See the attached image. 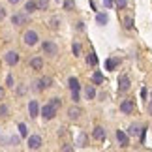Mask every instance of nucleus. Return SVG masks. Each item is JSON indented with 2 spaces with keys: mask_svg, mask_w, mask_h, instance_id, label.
Returning a JSON list of instances; mask_svg holds the SVG:
<instances>
[{
  "mask_svg": "<svg viewBox=\"0 0 152 152\" xmlns=\"http://www.w3.org/2000/svg\"><path fill=\"white\" fill-rule=\"evenodd\" d=\"M42 115H43V118H47V120L55 118V115H56V107H55L53 103L43 105V107H42Z\"/></svg>",
  "mask_w": 152,
  "mask_h": 152,
  "instance_id": "obj_1",
  "label": "nucleus"
},
{
  "mask_svg": "<svg viewBox=\"0 0 152 152\" xmlns=\"http://www.w3.org/2000/svg\"><path fill=\"white\" fill-rule=\"evenodd\" d=\"M51 85H53V79H51V77H43V79H39V81H36V83H34V90L42 92V90H45V88H49Z\"/></svg>",
  "mask_w": 152,
  "mask_h": 152,
  "instance_id": "obj_2",
  "label": "nucleus"
},
{
  "mask_svg": "<svg viewBox=\"0 0 152 152\" xmlns=\"http://www.w3.org/2000/svg\"><path fill=\"white\" fill-rule=\"evenodd\" d=\"M23 39H25V43L26 45H30V47H32V45H36L38 43V34L36 32H34V30H28V32H25V38H23Z\"/></svg>",
  "mask_w": 152,
  "mask_h": 152,
  "instance_id": "obj_3",
  "label": "nucleus"
},
{
  "mask_svg": "<svg viewBox=\"0 0 152 152\" xmlns=\"http://www.w3.org/2000/svg\"><path fill=\"white\" fill-rule=\"evenodd\" d=\"M42 147V137L39 135H30L28 137V148L30 150H38Z\"/></svg>",
  "mask_w": 152,
  "mask_h": 152,
  "instance_id": "obj_4",
  "label": "nucleus"
},
{
  "mask_svg": "<svg viewBox=\"0 0 152 152\" xmlns=\"http://www.w3.org/2000/svg\"><path fill=\"white\" fill-rule=\"evenodd\" d=\"M4 60H6V64H10V66H15V64L19 62V55H17L15 51H10V53H6Z\"/></svg>",
  "mask_w": 152,
  "mask_h": 152,
  "instance_id": "obj_5",
  "label": "nucleus"
},
{
  "mask_svg": "<svg viewBox=\"0 0 152 152\" xmlns=\"http://www.w3.org/2000/svg\"><path fill=\"white\" fill-rule=\"evenodd\" d=\"M42 47H43V51L47 53V55H51V56H55L56 53H58V47H56V45L53 43V42H43Z\"/></svg>",
  "mask_w": 152,
  "mask_h": 152,
  "instance_id": "obj_6",
  "label": "nucleus"
},
{
  "mask_svg": "<svg viewBox=\"0 0 152 152\" xmlns=\"http://www.w3.org/2000/svg\"><path fill=\"white\" fill-rule=\"evenodd\" d=\"M28 113H30L32 118H36V116L39 115V105L36 100H30V103H28Z\"/></svg>",
  "mask_w": 152,
  "mask_h": 152,
  "instance_id": "obj_7",
  "label": "nucleus"
},
{
  "mask_svg": "<svg viewBox=\"0 0 152 152\" xmlns=\"http://www.w3.org/2000/svg\"><path fill=\"white\" fill-rule=\"evenodd\" d=\"M11 23H13L15 26H21V25H26V15L25 13H15L11 17Z\"/></svg>",
  "mask_w": 152,
  "mask_h": 152,
  "instance_id": "obj_8",
  "label": "nucleus"
},
{
  "mask_svg": "<svg viewBox=\"0 0 152 152\" xmlns=\"http://www.w3.org/2000/svg\"><path fill=\"white\" fill-rule=\"evenodd\" d=\"M130 77L128 75H120V79H118V88L122 90V92H126L128 88H130Z\"/></svg>",
  "mask_w": 152,
  "mask_h": 152,
  "instance_id": "obj_9",
  "label": "nucleus"
},
{
  "mask_svg": "<svg viewBox=\"0 0 152 152\" xmlns=\"http://www.w3.org/2000/svg\"><path fill=\"white\" fill-rule=\"evenodd\" d=\"M120 111H122L124 115H130L132 111H133V103H132V100H124V102H122V103H120Z\"/></svg>",
  "mask_w": 152,
  "mask_h": 152,
  "instance_id": "obj_10",
  "label": "nucleus"
},
{
  "mask_svg": "<svg viewBox=\"0 0 152 152\" xmlns=\"http://www.w3.org/2000/svg\"><path fill=\"white\" fill-rule=\"evenodd\" d=\"M116 139H118V143H120V147H128L130 145V139H128V135L122 130H118L116 132Z\"/></svg>",
  "mask_w": 152,
  "mask_h": 152,
  "instance_id": "obj_11",
  "label": "nucleus"
},
{
  "mask_svg": "<svg viewBox=\"0 0 152 152\" xmlns=\"http://www.w3.org/2000/svg\"><path fill=\"white\" fill-rule=\"evenodd\" d=\"M81 113H83V111H81L79 107H69V109H68V116H69L72 120H77L79 116H81Z\"/></svg>",
  "mask_w": 152,
  "mask_h": 152,
  "instance_id": "obj_12",
  "label": "nucleus"
},
{
  "mask_svg": "<svg viewBox=\"0 0 152 152\" xmlns=\"http://www.w3.org/2000/svg\"><path fill=\"white\" fill-rule=\"evenodd\" d=\"M36 10H38V4H36V0H28V2L25 4V11H26V13H34Z\"/></svg>",
  "mask_w": 152,
  "mask_h": 152,
  "instance_id": "obj_13",
  "label": "nucleus"
},
{
  "mask_svg": "<svg viewBox=\"0 0 152 152\" xmlns=\"http://www.w3.org/2000/svg\"><path fill=\"white\" fill-rule=\"evenodd\" d=\"M92 135H94V139H98V141H103V139H105V132H103V128H102V126L94 128V133H92Z\"/></svg>",
  "mask_w": 152,
  "mask_h": 152,
  "instance_id": "obj_14",
  "label": "nucleus"
},
{
  "mask_svg": "<svg viewBox=\"0 0 152 152\" xmlns=\"http://www.w3.org/2000/svg\"><path fill=\"white\" fill-rule=\"evenodd\" d=\"M118 64H120V60H118V58H107V62H105V68L113 72V69H115L116 66H118Z\"/></svg>",
  "mask_w": 152,
  "mask_h": 152,
  "instance_id": "obj_15",
  "label": "nucleus"
},
{
  "mask_svg": "<svg viewBox=\"0 0 152 152\" xmlns=\"http://www.w3.org/2000/svg\"><path fill=\"white\" fill-rule=\"evenodd\" d=\"M30 66H32V69H42L43 68V60L39 56H36V58H32V60H30Z\"/></svg>",
  "mask_w": 152,
  "mask_h": 152,
  "instance_id": "obj_16",
  "label": "nucleus"
},
{
  "mask_svg": "<svg viewBox=\"0 0 152 152\" xmlns=\"http://www.w3.org/2000/svg\"><path fill=\"white\" fill-rule=\"evenodd\" d=\"M68 86H69V90H72V92H75V90H79V88H81V86H79V81L75 79V77H69Z\"/></svg>",
  "mask_w": 152,
  "mask_h": 152,
  "instance_id": "obj_17",
  "label": "nucleus"
},
{
  "mask_svg": "<svg viewBox=\"0 0 152 152\" xmlns=\"http://www.w3.org/2000/svg\"><path fill=\"white\" fill-rule=\"evenodd\" d=\"M96 23H98V25H107V23H109L107 13H98L96 15Z\"/></svg>",
  "mask_w": 152,
  "mask_h": 152,
  "instance_id": "obj_18",
  "label": "nucleus"
},
{
  "mask_svg": "<svg viewBox=\"0 0 152 152\" xmlns=\"http://www.w3.org/2000/svg\"><path fill=\"white\" fill-rule=\"evenodd\" d=\"M85 96H86V100H94V98H96L94 86H86V88H85Z\"/></svg>",
  "mask_w": 152,
  "mask_h": 152,
  "instance_id": "obj_19",
  "label": "nucleus"
},
{
  "mask_svg": "<svg viewBox=\"0 0 152 152\" xmlns=\"http://www.w3.org/2000/svg\"><path fill=\"white\" fill-rule=\"evenodd\" d=\"M86 64H88V66H96V64H98L96 53H90V55H86Z\"/></svg>",
  "mask_w": 152,
  "mask_h": 152,
  "instance_id": "obj_20",
  "label": "nucleus"
},
{
  "mask_svg": "<svg viewBox=\"0 0 152 152\" xmlns=\"http://www.w3.org/2000/svg\"><path fill=\"white\" fill-rule=\"evenodd\" d=\"M141 132H143V128L137 126V124H133L130 130H128V133H130V135H141Z\"/></svg>",
  "mask_w": 152,
  "mask_h": 152,
  "instance_id": "obj_21",
  "label": "nucleus"
},
{
  "mask_svg": "<svg viewBox=\"0 0 152 152\" xmlns=\"http://www.w3.org/2000/svg\"><path fill=\"white\" fill-rule=\"evenodd\" d=\"M92 81H94V85H100V83H103V75L100 72H94L92 73Z\"/></svg>",
  "mask_w": 152,
  "mask_h": 152,
  "instance_id": "obj_22",
  "label": "nucleus"
},
{
  "mask_svg": "<svg viewBox=\"0 0 152 152\" xmlns=\"http://www.w3.org/2000/svg\"><path fill=\"white\" fill-rule=\"evenodd\" d=\"M36 4H38V10H42V11L49 8V0H36Z\"/></svg>",
  "mask_w": 152,
  "mask_h": 152,
  "instance_id": "obj_23",
  "label": "nucleus"
},
{
  "mask_svg": "<svg viewBox=\"0 0 152 152\" xmlns=\"http://www.w3.org/2000/svg\"><path fill=\"white\" fill-rule=\"evenodd\" d=\"M64 10H68V11L75 10V2L73 0H64Z\"/></svg>",
  "mask_w": 152,
  "mask_h": 152,
  "instance_id": "obj_24",
  "label": "nucleus"
},
{
  "mask_svg": "<svg viewBox=\"0 0 152 152\" xmlns=\"http://www.w3.org/2000/svg\"><path fill=\"white\" fill-rule=\"evenodd\" d=\"M126 4H128V0H115L116 10H124V8H126Z\"/></svg>",
  "mask_w": 152,
  "mask_h": 152,
  "instance_id": "obj_25",
  "label": "nucleus"
},
{
  "mask_svg": "<svg viewBox=\"0 0 152 152\" xmlns=\"http://www.w3.org/2000/svg\"><path fill=\"white\" fill-rule=\"evenodd\" d=\"M19 133H21L23 137L28 135V128H26V124H19Z\"/></svg>",
  "mask_w": 152,
  "mask_h": 152,
  "instance_id": "obj_26",
  "label": "nucleus"
},
{
  "mask_svg": "<svg viewBox=\"0 0 152 152\" xmlns=\"http://www.w3.org/2000/svg\"><path fill=\"white\" fill-rule=\"evenodd\" d=\"M77 143H79V147H85V145H86V135H85V133H81V135L77 137Z\"/></svg>",
  "mask_w": 152,
  "mask_h": 152,
  "instance_id": "obj_27",
  "label": "nucleus"
},
{
  "mask_svg": "<svg viewBox=\"0 0 152 152\" xmlns=\"http://www.w3.org/2000/svg\"><path fill=\"white\" fill-rule=\"evenodd\" d=\"M73 55H75V56L81 55V45H79V43H73Z\"/></svg>",
  "mask_w": 152,
  "mask_h": 152,
  "instance_id": "obj_28",
  "label": "nucleus"
},
{
  "mask_svg": "<svg viewBox=\"0 0 152 152\" xmlns=\"http://www.w3.org/2000/svg\"><path fill=\"white\" fill-rule=\"evenodd\" d=\"M58 23H60L58 17H53V19H51V28H58Z\"/></svg>",
  "mask_w": 152,
  "mask_h": 152,
  "instance_id": "obj_29",
  "label": "nucleus"
},
{
  "mask_svg": "<svg viewBox=\"0 0 152 152\" xmlns=\"http://www.w3.org/2000/svg\"><path fill=\"white\" fill-rule=\"evenodd\" d=\"M8 115V105H0V116Z\"/></svg>",
  "mask_w": 152,
  "mask_h": 152,
  "instance_id": "obj_30",
  "label": "nucleus"
},
{
  "mask_svg": "<svg viewBox=\"0 0 152 152\" xmlns=\"http://www.w3.org/2000/svg\"><path fill=\"white\" fill-rule=\"evenodd\" d=\"M49 103H53V105H55V107L58 109V107H60V98H53V100H51Z\"/></svg>",
  "mask_w": 152,
  "mask_h": 152,
  "instance_id": "obj_31",
  "label": "nucleus"
},
{
  "mask_svg": "<svg viewBox=\"0 0 152 152\" xmlns=\"http://www.w3.org/2000/svg\"><path fill=\"white\" fill-rule=\"evenodd\" d=\"M72 100H73L75 103L79 102V90H75V92H72Z\"/></svg>",
  "mask_w": 152,
  "mask_h": 152,
  "instance_id": "obj_32",
  "label": "nucleus"
},
{
  "mask_svg": "<svg viewBox=\"0 0 152 152\" xmlns=\"http://www.w3.org/2000/svg\"><path fill=\"white\" fill-rule=\"evenodd\" d=\"M113 4H115V0H103V6H105V8H113Z\"/></svg>",
  "mask_w": 152,
  "mask_h": 152,
  "instance_id": "obj_33",
  "label": "nucleus"
},
{
  "mask_svg": "<svg viewBox=\"0 0 152 152\" xmlns=\"http://www.w3.org/2000/svg\"><path fill=\"white\" fill-rule=\"evenodd\" d=\"M25 92H26V86H19V88H17V94H19V96H23V94H25Z\"/></svg>",
  "mask_w": 152,
  "mask_h": 152,
  "instance_id": "obj_34",
  "label": "nucleus"
},
{
  "mask_svg": "<svg viewBox=\"0 0 152 152\" xmlns=\"http://www.w3.org/2000/svg\"><path fill=\"white\" fill-rule=\"evenodd\" d=\"M6 85H8V86H13V77H11V75L6 77Z\"/></svg>",
  "mask_w": 152,
  "mask_h": 152,
  "instance_id": "obj_35",
  "label": "nucleus"
},
{
  "mask_svg": "<svg viewBox=\"0 0 152 152\" xmlns=\"http://www.w3.org/2000/svg\"><path fill=\"white\" fill-rule=\"evenodd\" d=\"M2 17H6V10H4V8H0V19H2Z\"/></svg>",
  "mask_w": 152,
  "mask_h": 152,
  "instance_id": "obj_36",
  "label": "nucleus"
},
{
  "mask_svg": "<svg viewBox=\"0 0 152 152\" xmlns=\"http://www.w3.org/2000/svg\"><path fill=\"white\" fill-rule=\"evenodd\" d=\"M0 100H4V88L0 86Z\"/></svg>",
  "mask_w": 152,
  "mask_h": 152,
  "instance_id": "obj_37",
  "label": "nucleus"
},
{
  "mask_svg": "<svg viewBox=\"0 0 152 152\" xmlns=\"http://www.w3.org/2000/svg\"><path fill=\"white\" fill-rule=\"evenodd\" d=\"M8 2H10V4H17V2H19V0H8Z\"/></svg>",
  "mask_w": 152,
  "mask_h": 152,
  "instance_id": "obj_38",
  "label": "nucleus"
},
{
  "mask_svg": "<svg viewBox=\"0 0 152 152\" xmlns=\"http://www.w3.org/2000/svg\"><path fill=\"white\" fill-rule=\"evenodd\" d=\"M148 113H150V115H152V103H150V105H148Z\"/></svg>",
  "mask_w": 152,
  "mask_h": 152,
  "instance_id": "obj_39",
  "label": "nucleus"
}]
</instances>
